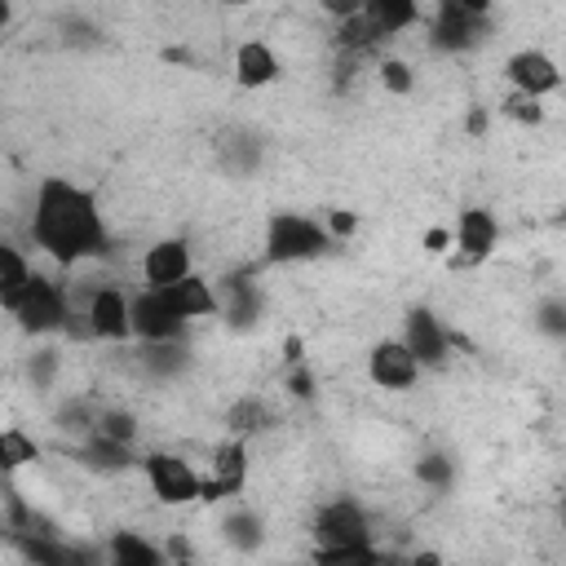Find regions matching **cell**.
Wrapping results in <instances>:
<instances>
[{"label":"cell","mask_w":566,"mask_h":566,"mask_svg":"<svg viewBox=\"0 0 566 566\" xmlns=\"http://www.w3.org/2000/svg\"><path fill=\"white\" fill-rule=\"evenodd\" d=\"M495 217L486 212V208H464L460 212V226H455V243H460V252L469 256V261H482L491 248H495Z\"/></svg>","instance_id":"16"},{"label":"cell","mask_w":566,"mask_h":566,"mask_svg":"<svg viewBox=\"0 0 566 566\" xmlns=\"http://www.w3.org/2000/svg\"><path fill=\"white\" fill-rule=\"evenodd\" d=\"M195 270H190V248H186V239H159V243H150L146 248V256H142V279H146V287H172V283H181V279H190Z\"/></svg>","instance_id":"11"},{"label":"cell","mask_w":566,"mask_h":566,"mask_svg":"<svg viewBox=\"0 0 566 566\" xmlns=\"http://www.w3.org/2000/svg\"><path fill=\"white\" fill-rule=\"evenodd\" d=\"M416 478H420L424 486H438V491H442V486L451 482V460H447V455H424V460L416 464Z\"/></svg>","instance_id":"27"},{"label":"cell","mask_w":566,"mask_h":566,"mask_svg":"<svg viewBox=\"0 0 566 566\" xmlns=\"http://www.w3.org/2000/svg\"><path fill=\"white\" fill-rule=\"evenodd\" d=\"M380 84H385L389 93L407 97V93H411V84H416V75H411V66H407L402 57H385V62H380Z\"/></svg>","instance_id":"25"},{"label":"cell","mask_w":566,"mask_h":566,"mask_svg":"<svg viewBox=\"0 0 566 566\" xmlns=\"http://www.w3.org/2000/svg\"><path fill=\"white\" fill-rule=\"evenodd\" d=\"M13 318H18V327L22 332H31V336H44V332H57L71 314H66V292L53 283V279H44V274H35L31 279V287L22 292V301L9 310Z\"/></svg>","instance_id":"4"},{"label":"cell","mask_w":566,"mask_h":566,"mask_svg":"<svg viewBox=\"0 0 566 566\" xmlns=\"http://www.w3.org/2000/svg\"><path fill=\"white\" fill-rule=\"evenodd\" d=\"M376 544H345V548H314V566H380Z\"/></svg>","instance_id":"21"},{"label":"cell","mask_w":566,"mask_h":566,"mask_svg":"<svg viewBox=\"0 0 566 566\" xmlns=\"http://www.w3.org/2000/svg\"><path fill=\"white\" fill-rule=\"evenodd\" d=\"M221 535H226L230 548H239V553H256L261 539H265V526H261V517H256L252 509H234V513L221 522Z\"/></svg>","instance_id":"20"},{"label":"cell","mask_w":566,"mask_h":566,"mask_svg":"<svg viewBox=\"0 0 566 566\" xmlns=\"http://www.w3.org/2000/svg\"><path fill=\"white\" fill-rule=\"evenodd\" d=\"M504 71H509V84L517 88V97H531V102H539V97L562 88V71L544 49H517L504 62Z\"/></svg>","instance_id":"7"},{"label":"cell","mask_w":566,"mask_h":566,"mask_svg":"<svg viewBox=\"0 0 566 566\" xmlns=\"http://www.w3.org/2000/svg\"><path fill=\"white\" fill-rule=\"evenodd\" d=\"M367 376L380 389H411L416 376H420V363L402 340H376L371 354H367Z\"/></svg>","instance_id":"9"},{"label":"cell","mask_w":566,"mask_h":566,"mask_svg":"<svg viewBox=\"0 0 566 566\" xmlns=\"http://www.w3.org/2000/svg\"><path fill=\"white\" fill-rule=\"evenodd\" d=\"M411 566H447V557H442V553H433V548H420V553L411 557Z\"/></svg>","instance_id":"32"},{"label":"cell","mask_w":566,"mask_h":566,"mask_svg":"<svg viewBox=\"0 0 566 566\" xmlns=\"http://www.w3.org/2000/svg\"><path fill=\"white\" fill-rule=\"evenodd\" d=\"M146 469V482L150 491L159 495V504H190V500H203V478L172 451H150L142 460Z\"/></svg>","instance_id":"5"},{"label":"cell","mask_w":566,"mask_h":566,"mask_svg":"<svg viewBox=\"0 0 566 566\" xmlns=\"http://www.w3.org/2000/svg\"><path fill=\"white\" fill-rule=\"evenodd\" d=\"M380 566H411V557H398V553H385Z\"/></svg>","instance_id":"34"},{"label":"cell","mask_w":566,"mask_h":566,"mask_svg":"<svg viewBox=\"0 0 566 566\" xmlns=\"http://www.w3.org/2000/svg\"><path fill=\"white\" fill-rule=\"evenodd\" d=\"M164 296H168V305L177 310V318H181V323H190V318H203V314H212V310L221 305L217 287H212V283H203L199 274H190V279H181V283L164 287Z\"/></svg>","instance_id":"15"},{"label":"cell","mask_w":566,"mask_h":566,"mask_svg":"<svg viewBox=\"0 0 566 566\" xmlns=\"http://www.w3.org/2000/svg\"><path fill=\"white\" fill-rule=\"evenodd\" d=\"M35 455H40L35 438H27L18 424H9V429L0 433V460H4V469H22V464H31Z\"/></svg>","instance_id":"22"},{"label":"cell","mask_w":566,"mask_h":566,"mask_svg":"<svg viewBox=\"0 0 566 566\" xmlns=\"http://www.w3.org/2000/svg\"><path fill=\"white\" fill-rule=\"evenodd\" d=\"M133 433H137V424H133V416L128 411H102V420H97V438H106V442H133Z\"/></svg>","instance_id":"24"},{"label":"cell","mask_w":566,"mask_h":566,"mask_svg":"<svg viewBox=\"0 0 566 566\" xmlns=\"http://www.w3.org/2000/svg\"><path fill=\"white\" fill-rule=\"evenodd\" d=\"M84 460L97 464V469H124L128 464V447L124 442H106V438L93 433V442L84 447Z\"/></svg>","instance_id":"23"},{"label":"cell","mask_w":566,"mask_h":566,"mask_svg":"<svg viewBox=\"0 0 566 566\" xmlns=\"http://www.w3.org/2000/svg\"><path fill=\"white\" fill-rule=\"evenodd\" d=\"M256 420H265V416H261V402H239V407L230 411V429H234V433H243V429H261Z\"/></svg>","instance_id":"29"},{"label":"cell","mask_w":566,"mask_h":566,"mask_svg":"<svg viewBox=\"0 0 566 566\" xmlns=\"http://www.w3.org/2000/svg\"><path fill=\"white\" fill-rule=\"evenodd\" d=\"M230 292H234L230 318H234V323H252V314H256V296H252V287H243V283H230Z\"/></svg>","instance_id":"28"},{"label":"cell","mask_w":566,"mask_h":566,"mask_svg":"<svg viewBox=\"0 0 566 566\" xmlns=\"http://www.w3.org/2000/svg\"><path fill=\"white\" fill-rule=\"evenodd\" d=\"M535 327L544 332V336H566V301H539V310H535Z\"/></svg>","instance_id":"26"},{"label":"cell","mask_w":566,"mask_h":566,"mask_svg":"<svg viewBox=\"0 0 566 566\" xmlns=\"http://www.w3.org/2000/svg\"><path fill=\"white\" fill-rule=\"evenodd\" d=\"M345 544H371V526L354 500H332L314 517V548H345Z\"/></svg>","instance_id":"6"},{"label":"cell","mask_w":566,"mask_h":566,"mask_svg":"<svg viewBox=\"0 0 566 566\" xmlns=\"http://www.w3.org/2000/svg\"><path fill=\"white\" fill-rule=\"evenodd\" d=\"M354 226H358L354 212H332L327 217V234H354Z\"/></svg>","instance_id":"31"},{"label":"cell","mask_w":566,"mask_h":566,"mask_svg":"<svg viewBox=\"0 0 566 566\" xmlns=\"http://www.w3.org/2000/svg\"><path fill=\"white\" fill-rule=\"evenodd\" d=\"M106 566H164V553L137 531H115L106 539Z\"/></svg>","instance_id":"17"},{"label":"cell","mask_w":566,"mask_h":566,"mask_svg":"<svg viewBox=\"0 0 566 566\" xmlns=\"http://www.w3.org/2000/svg\"><path fill=\"white\" fill-rule=\"evenodd\" d=\"M327 226L301 217V212H274L265 226V261H310L327 248Z\"/></svg>","instance_id":"2"},{"label":"cell","mask_w":566,"mask_h":566,"mask_svg":"<svg viewBox=\"0 0 566 566\" xmlns=\"http://www.w3.org/2000/svg\"><path fill=\"white\" fill-rule=\"evenodd\" d=\"M88 336H102V340H124L133 336V301H124L119 287H97L88 296Z\"/></svg>","instance_id":"10"},{"label":"cell","mask_w":566,"mask_h":566,"mask_svg":"<svg viewBox=\"0 0 566 566\" xmlns=\"http://www.w3.org/2000/svg\"><path fill=\"white\" fill-rule=\"evenodd\" d=\"M367 22H371V31H376V40L380 35H398V31H407L416 18H420V9L411 4V0H367Z\"/></svg>","instance_id":"19"},{"label":"cell","mask_w":566,"mask_h":566,"mask_svg":"<svg viewBox=\"0 0 566 566\" xmlns=\"http://www.w3.org/2000/svg\"><path fill=\"white\" fill-rule=\"evenodd\" d=\"M447 243H451V234H447V230H429V234H424V248H429V252H442Z\"/></svg>","instance_id":"33"},{"label":"cell","mask_w":566,"mask_h":566,"mask_svg":"<svg viewBox=\"0 0 566 566\" xmlns=\"http://www.w3.org/2000/svg\"><path fill=\"white\" fill-rule=\"evenodd\" d=\"M243 482H248V447H243L239 438H230V442L217 451V460H212V478L203 482V500L212 504V500L239 495Z\"/></svg>","instance_id":"13"},{"label":"cell","mask_w":566,"mask_h":566,"mask_svg":"<svg viewBox=\"0 0 566 566\" xmlns=\"http://www.w3.org/2000/svg\"><path fill=\"white\" fill-rule=\"evenodd\" d=\"M486 0H442L433 9V27H429V44L438 53H460L473 49L478 35L486 31Z\"/></svg>","instance_id":"3"},{"label":"cell","mask_w":566,"mask_h":566,"mask_svg":"<svg viewBox=\"0 0 566 566\" xmlns=\"http://www.w3.org/2000/svg\"><path fill=\"white\" fill-rule=\"evenodd\" d=\"M509 115L522 119V124H539V119H544V106L531 102V97H509Z\"/></svg>","instance_id":"30"},{"label":"cell","mask_w":566,"mask_h":566,"mask_svg":"<svg viewBox=\"0 0 566 566\" xmlns=\"http://www.w3.org/2000/svg\"><path fill=\"white\" fill-rule=\"evenodd\" d=\"M181 327L186 323L177 318V310L168 305V296L159 287H142L133 296V336H142L150 345H168L181 336Z\"/></svg>","instance_id":"8"},{"label":"cell","mask_w":566,"mask_h":566,"mask_svg":"<svg viewBox=\"0 0 566 566\" xmlns=\"http://www.w3.org/2000/svg\"><path fill=\"white\" fill-rule=\"evenodd\" d=\"M31 279H35V270L27 265V256L13 243H4L0 248V305L13 310L22 301V292L31 287Z\"/></svg>","instance_id":"18"},{"label":"cell","mask_w":566,"mask_h":566,"mask_svg":"<svg viewBox=\"0 0 566 566\" xmlns=\"http://www.w3.org/2000/svg\"><path fill=\"white\" fill-rule=\"evenodd\" d=\"M31 234H35V248H44L62 265L97 256L106 248V226H102L97 199L84 186L66 181V177H44L40 181L35 212H31Z\"/></svg>","instance_id":"1"},{"label":"cell","mask_w":566,"mask_h":566,"mask_svg":"<svg viewBox=\"0 0 566 566\" xmlns=\"http://www.w3.org/2000/svg\"><path fill=\"white\" fill-rule=\"evenodd\" d=\"M469 128H473V133H482V128H486V115H482V111H473V115H469Z\"/></svg>","instance_id":"35"},{"label":"cell","mask_w":566,"mask_h":566,"mask_svg":"<svg viewBox=\"0 0 566 566\" xmlns=\"http://www.w3.org/2000/svg\"><path fill=\"white\" fill-rule=\"evenodd\" d=\"M402 345L416 354V363H420V367H438V363L447 358V332H442L438 314H433V310H424V305L407 310Z\"/></svg>","instance_id":"12"},{"label":"cell","mask_w":566,"mask_h":566,"mask_svg":"<svg viewBox=\"0 0 566 566\" xmlns=\"http://www.w3.org/2000/svg\"><path fill=\"white\" fill-rule=\"evenodd\" d=\"M279 80V57L265 40H243L234 49V84L239 88H265Z\"/></svg>","instance_id":"14"}]
</instances>
